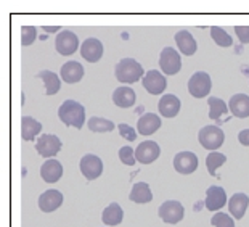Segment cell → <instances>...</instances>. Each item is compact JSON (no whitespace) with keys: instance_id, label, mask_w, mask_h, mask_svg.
Masks as SVG:
<instances>
[{"instance_id":"cell-35","label":"cell","mask_w":249,"mask_h":227,"mask_svg":"<svg viewBox=\"0 0 249 227\" xmlns=\"http://www.w3.org/2000/svg\"><path fill=\"white\" fill-rule=\"evenodd\" d=\"M118 131H119V134L123 135L125 140L134 142L137 139V132L134 131V128H130L129 124H119L118 126Z\"/></svg>"},{"instance_id":"cell-25","label":"cell","mask_w":249,"mask_h":227,"mask_svg":"<svg viewBox=\"0 0 249 227\" xmlns=\"http://www.w3.org/2000/svg\"><path fill=\"white\" fill-rule=\"evenodd\" d=\"M123 218H124V211L121 208V205L118 203L108 205L102 213V221H103V224H107V226H118L123 223Z\"/></svg>"},{"instance_id":"cell-17","label":"cell","mask_w":249,"mask_h":227,"mask_svg":"<svg viewBox=\"0 0 249 227\" xmlns=\"http://www.w3.org/2000/svg\"><path fill=\"white\" fill-rule=\"evenodd\" d=\"M40 176L47 184H55L63 176V166L56 160H47L40 168Z\"/></svg>"},{"instance_id":"cell-29","label":"cell","mask_w":249,"mask_h":227,"mask_svg":"<svg viewBox=\"0 0 249 227\" xmlns=\"http://www.w3.org/2000/svg\"><path fill=\"white\" fill-rule=\"evenodd\" d=\"M208 103H209V118L211 119H220V116L227 114V112H229V107H227V103L222 98L209 97Z\"/></svg>"},{"instance_id":"cell-12","label":"cell","mask_w":249,"mask_h":227,"mask_svg":"<svg viewBox=\"0 0 249 227\" xmlns=\"http://www.w3.org/2000/svg\"><path fill=\"white\" fill-rule=\"evenodd\" d=\"M174 168L180 174H192L198 168V156L193 151H180L174 158Z\"/></svg>"},{"instance_id":"cell-13","label":"cell","mask_w":249,"mask_h":227,"mask_svg":"<svg viewBox=\"0 0 249 227\" xmlns=\"http://www.w3.org/2000/svg\"><path fill=\"white\" fill-rule=\"evenodd\" d=\"M227 203V193L225 190L219 186H211L206 192V208L208 211H219L220 208H224Z\"/></svg>"},{"instance_id":"cell-1","label":"cell","mask_w":249,"mask_h":227,"mask_svg":"<svg viewBox=\"0 0 249 227\" xmlns=\"http://www.w3.org/2000/svg\"><path fill=\"white\" fill-rule=\"evenodd\" d=\"M58 116L66 126H72L76 129H81L86 123V108L76 100H66L61 103L58 110Z\"/></svg>"},{"instance_id":"cell-2","label":"cell","mask_w":249,"mask_h":227,"mask_svg":"<svg viewBox=\"0 0 249 227\" xmlns=\"http://www.w3.org/2000/svg\"><path fill=\"white\" fill-rule=\"evenodd\" d=\"M114 76L119 82L132 84L140 81V77L143 76V68L134 58H123L114 68Z\"/></svg>"},{"instance_id":"cell-21","label":"cell","mask_w":249,"mask_h":227,"mask_svg":"<svg viewBox=\"0 0 249 227\" xmlns=\"http://www.w3.org/2000/svg\"><path fill=\"white\" fill-rule=\"evenodd\" d=\"M137 95L134 92V89L121 86L113 92V102L118 108H130L135 103Z\"/></svg>"},{"instance_id":"cell-6","label":"cell","mask_w":249,"mask_h":227,"mask_svg":"<svg viewBox=\"0 0 249 227\" xmlns=\"http://www.w3.org/2000/svg\"><path fill=\"white\" fill-rule=\"evenodd\" d=\"M160 68L169 76L177 75L182 68V58H180L178 52L172 47H166L162 49L160 55Z\"/></svg>"},{"instance_id":"cell-5","label":"cell","mask_w":249,"mask_h":227,"mask_svg":"<svg viewBox=\"0 0 249 227\" xmlns=\"http://www.w3.org/2000/svg\"><path fill=\"white\" fill-rule=\"evenodd\" d=\"M158 214H160V218L166 224H177L183 219L185 209L182 203L177 202V200H167V202H164L160 207Z\"/></svg>"},{"instance_id":"cell-3","label":"cell","mask_w":249,"mask_h":227,"mask_svg":"<svg viewBox=\"0 0 249 227\" xmlns=\"http://www.w3.org/2000/svg\"><path fill=\"white\" fill-rule=\"evenodd\" d=\"M198 140L203 149L206 150H217L219 147H222L225 140V134L219 126H204L203 129L199 131L198 134Z\"/></svg>"},{"instance_id":"cell-19","label":"cell","mask_w":249,"mask_h":227,"mask_svg":"<svg viewBox=\"0 0 249 227\" xmlns=\"http://www.w3.org/2000/svg\"><path fill=\"white\" fill-rule=\"evenodd\" d=\"M180 107H182V103H180V100L176 95L167 94V95H162V98L160 100V105H158V110H160V113L164 118H174V116L178 114Z\"/></svg>"},{"instance_id":"cell-8","label":"cell","mask_w":249,"mask_h":227,"mask_svg":"<svg viewBox=\"0 0 249 227\" xmlns=\"http://www.w3.org/2000/svg\"><path fill=\"white\" fill-rule=\"evenodd\" d=\"M55 49L60 55H72L79 49V39L72 31H61L55 39Z\"/></svg>"},{"instance_id":"cell-22","label":"cell","mask_w":249,"mask_h":227,"mask_svg":"<svg viewBox=\"0 0 249 227\" xmlns=\"http://www.w3.org/2000/svg\"><path fill=\"white\" fill-rule=\"evenodd\" d=\"M249 207V197L246 193H235L229 202V211L235 219H243Z\"/></svg>"},{"instance_id":"cell-38","label":"cell","mask_w":249,"mask_h":227,"mask_svg":"<svg viewBox=\"0 0 249 227\" xmlns=\"http://www.w3.org/2000/svg\"><path fill=\"white\" fill-rule=\"evenodd\" d=\"M44 29L47 33H55V31H60V26H55V28H49V26H44Z\"/></svg>"},{"instance_id":"cell-11","label":"cell","mask_w":249,"mask_h":227,"mask_svg":"<svg viewBox=\"0 0 249 227\" xmlns=\"http://www.w3.org/2000/svg\"><path fill=\"white\" fill-rule=\"evenodd\" d=\"M142 84L151 95H160V94H162L164 91H166V87H167L166 77H164L161 73L156 71V70L148 71L146 75L143 76V82Z\"/></svg>"},{"instance_id":"cell-28","label":"cell","mask_w":249,"mask_h":227,"mask_svg":"<svg viewBox=\"0 0 249 227\" xmlns=\"http://www.w3.org/2000/svg\"><path fill=\"white\" fill-rule=\"evenodd\" d=\"M114 123L109 119H105V118H98V116H92V118L89 119V129L92 131V132H111V131H114Z\"/></svg>"},{"instance_id":"cell-4","label":"cell","mask_w":249,"mask_h":227,"mask_svg":"<svg viewBox=\"0 0 249 227\" xmlns=\"http://www.w3.org/2000/svg\"><path fill=\"white\" fill-rule=\"evenodd\" d=\"M213 87L211 82V76L204 71H198L190 77L188 81V92L193 95L195 98H204L208 97Z\"/></svg>"},{"instance_id":"cell-15","label":"cell","mask_w":249,"mask_h":227,"mask_svg":"<svg viewBox=\"0 0 249 227\" xmlns=\"http://www.w3.org/2000/svg\"><path fill=\"white\" fill-rule=\"evenodd\" d=\"M61 203H63V193L55 189L47 190L39 198V208L44 213H52V211L58 209L61 207Z\"/></svg>"},{"instance_id":"cell-23","label":"cell","mask_w":249,"mask_h":227,"mask_svg":"<svg viewBox=\"0 0 249 227\" xmlns=\"http://www.w3.org/2000/svg\"><path fill=\"white\" fill-rule=\"evenodd\" d=\"M176 44L183 55H193L198 50V44L188 31H178L176 34Z\"/></svg>"},{"instance_id":"cell-30","label":"cell","mask_w":249,"mask_h":227,"mask_svg":"<svg viewBox=\"0 0 249 227\" xmlns=\"http://www.w3.org/2000/svg\"><path fill=\"white\" fill-rule=\"evenodd\" d=\"M211 38L219 47H230L233 44V39L230 34H227L224 29L219 28V26H213L211 28Z\"/></svg>"},{"instance_id":"cell-36","label":"cell","mask_w":249,"mask_h":227,"mask_svg":"<svg viewBox=\"0 0 249 227\" xmlns=\"http://www.w3.org/2000/svg\"><path fill=\"white\" fill-rule=\"evenodd\" d=\"M235 33L241 44H249V26H235Z\"/></svg>"},{"instance_id":"cell-18","label":"cell","mask_w":249,"mask_h":227,"mask_svg":"<svg viewBox=\"0 0 249 227\" xmlns=\"http://www.w3.org/2000/svg\"><path fill=\"white\" fill-rule=\"evenodd\" d=\"M61 79L68 84H76L84 77V66L77 61H66L60 70Z\"/></svg>"},{"instance_id":"cell-33","label":"cell","mask_w":249,"mask_h":227,"mask_svg":"<svg viewBox=\"0 0 249 227\" xmlns=\"http://www.w3.org/2000/svg\"><path fill=\"white\" fill-rule=\"evenodd\" d=\"M37 38V31L34 26H23L21 28V44L31 45Z\"/></svg>"},{"instance_id":"cell-16","label":"cell","mask_w":249,"mask_h":227,"mask_svg":"<svg viewBox=\"0 0 249 227\" xmlns=\"http://www.w3.org/2000/svg\"><path fill=\"white\" fill-rule=\"evenodd\" d=\"M161 128V118L155 113H145L137 121V129L142 135H151Z\"/></svg>"},{"instance_id":"cell-14","label":"cell","mask_w":249,"mask_h":227,"mask_svg":"<svg viewBox=\"0 0 249 227\" xmlns=\"http://www.w3.org/2000/svg\"><path fill=\"white\" fill-rule=\"evenodd\" d=\"M81 55L84 57V60H87L89 63H97L100 58L103 57V44L98 39L89 38L84 40V44L81 45Z\"/></svg>"},{"instance_id":"cell-7","label":"cell","mask_w":249,"mask_h":227,"mask_svg":"<svg viewBox=\"0 0 249 227\" xmlns=\"http://www.w3.org/2000/svg\"><path fill=\"white\" fill-rule=\"evenodd\" d=\"M36 150L42 158H53L61 150V140L55 134H44L37 140Z\"/></svg>"},{"instance_id":"cell-9","label":"cell","mask_w":249,"mask_h":227,"mask_svg":"<svg viewBox=\"0 0 249 227\" xmlns=\"http://www.w3.org/2000/svg\"><path fill=\"white\" fill-rule=\"evenodd\" d=\"M79 166H81V172L84 174V177L89 179V181L98 179L103 172V161L97 155H92V153L84 156L81 163H79Z\"/></svg>"},{"instance_id":"cell-34","label":"cell","mask_w":249,"mask_h":227,"mask_svg":"<svg viewBox=\"0 0 249 227\" xmlns=\"http://www.w3.org/2000/svg\"><path fill=\"white\" fill-rule=\"evenodd\" d=\"M119 160L127 166H134L135 165V151L132 150V147H123L119 150Z\"/></svg>"},{"instance_id":"cell-31","label":"cell","mask_w":249,"mask_h":227,"mask_svg":"<svg viewBox=\"0 0 249 227\" xmlns=\"http://www.w3.org/2000/svg\"><path fill=\"white\" fill-rule=\"evenodd\" d=\"M225 161H227V156L222 155V153H217V151L209 153L208 158H206V166H208V171L211 176H215V170L224 165Z\"/></svg>"},{"instance_id":"cell-26","label":"cell","mask_w":249,"mask_h":227,"mask_svg":"<svg viewBox=\"0 0 249 227\" xmlns=\"http://www.w3.org/2000/svg\"><path fill=\"white\" fill-rule=\"evenodd\" d=\"M129 198L134 203H150L153 200V193L146 182H137L130 190Z\"/></svg>"},{"instance_id":"cell-20","label":"cell","mask_w":249,"mask_h":227,"mask_svg":"<svg viewBox=\"0 0 249 227\" xmlns=\"http://www.w3.org/2000/svg\"><path fill=\"white\" fill-rule=\"evenodd\" d=\"M229 110L236 118H248L249 116V97L246 94L233 95L229 102Z\"/></svg>"},{"instance_id":"cell-24","label":"cell","mask_w":249,"mask_h":227,"mask_svg":"<svg viewBox=\"0 0 249 227\" xmlns=\"http://www.w3.org/2000/svg\"><path fill=\"white\" fill-rule=\"evenodd\" d=\"M42 131V124L39 121H36L34 118H31V116H23L21 118V137H23L24 140H34L37 134H39Z\"/></svg>"},{"instance_id":"cell-27","label":"cell","mask_w":249,"mask_h":227,"mask_svg":"<svg viewBox=\"0 0 249 227\" xmlns=\"http://www.w3.org/2000/svg\"><path fill=\"white\" fill-rule=\"evenodd\" d=\"M37 77H40L42 81L45 84V94L47 95H55L61 87V82H60V77H58L53 71H40Z\"/></svg>"},{"instance_id":"cell-10","label":"cell","mask_w":249,"mask_h":227,"mask_svg":"<svg viewBox=\"0 0 249 227\" xmlns=\"http://www.w3.org/2000/svg\"><path fill=\"white\" fill-rule=\"evenodd\" d=\"M160 155H161L160 145L153 140L142 142L135 150V158L142 163V165H151L153 161L160 158Z\"/></svg>"},{"instance_id":"cell-37","label":"cell","mask_w":249,"mask_h":227,"mask_svg":"<svg viewBox=\"0 0 249 227\" xmlns=\"http://www.w3.org/2000/svg\"><path fill=\"white\" fill-rule=\"evenodd\" d=\"M238 140H240V144H241V145L249 147V129L241 131V132L238 134Z\"/></svg>"},{"instance_id":"cell-32","label":"cell","mask_w":249,"mask_h":227,"mask_svg":"<svg viewBox=\"0 0 249 227\" xmlns=\"http://www.w3.org/2000/svg\"><path fill=\"white\" fill-rule=\"evenodd\" d=\"M211 224L215 227H235V223L227 213H215L211 219Z\"/></svg>"}]
</instances>
